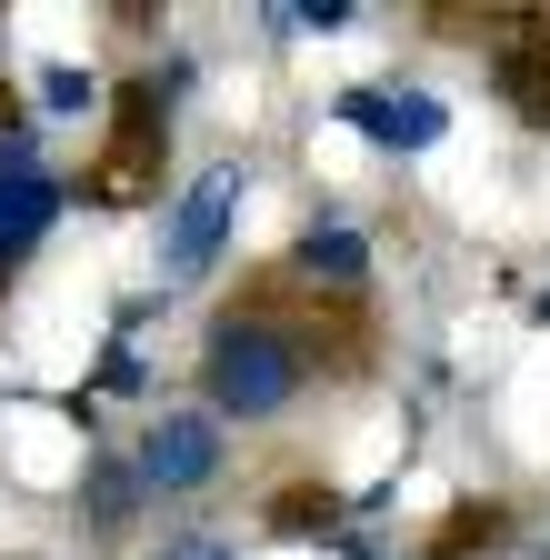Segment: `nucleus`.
Listing matches in <instances>:
<instances>
[{"label":"nucleus","instance_id":"nucleus-15","mask_svg":"<svg viewBox=\"0 0 550 560\" xmlns=\"http://www.w3.org/2000/svg\"><path fill=\"white\" fill-rule=\"evenodd\" d=\"M330 560H390V550H381V540H361V530H340V540H330Z\"/></svg>","mask_w":550,"mask_h":560},{"label":"nucleus","instance_id":"nucleus-9","mask_svg":"<svg viewBox=\"0 0 550 560\" xmlns=\"http://www.w3.org/2000/svg\"><path fill=\"white\" fill-rule=\"evenodd\" d=\"M71 521H81V540H101V550H120L130 530L151 521V490H141V470H130L120 441H101V451L81 460V480H71Z\"/></svg>","mask_w":550,"mask_h":560},{"label":"nucleus","instance_id":"nucleus-8","mask_svg":"<svg viewBox=\"0 0 550 560\" xmlns=\"http://www.w3.org/2000/svg\"><path fill=\"white\" fill-rule=\"evenodd\" d=\"M450 31L491 50V81H501L511 120L550 130V11H480V21H450Z\"/></svg>","mask_w":550,"mask_h":560},{"label":"nucleus","instance_id":"nucleus-18","mask_svg":"<svg viewBox=\"0 0 550 560\" xmlns=\"http://www.w3.org/2000/svg\"><path fill=\"white\" fill-rule=\"evenodd\" d=\"M11 560H31V550H11Z\"/></svg>","mask_w":550,"mask_h":560},{"label":"nucleus","instance_id":"nucleus-16","mask_svg":"<svg viewBox=\"0 0 550 560\" xmlns=\"http://www.w3.org/2000/svg\"><path fill=\"white\" fill-rule=\"evenodd\" d=\"M530 320H540V330H550V291H540V301H530Z\"/></svg>","mask_w":550,"mask_h":560},{"label":"nucleus","instance_id":"nucleus-11","mask_svg":"<svg viewBox=\"0 0 550 560\" xmlns=\"http://www.w3.org/2000/svg\"><path fill=\"white\" fill-rule=\"evenodd\" d=\"M501 530H511V511H501V501H460V511L441 521V540H431V560H470V550H491Z\"/></svg>","mask_w":550,"mask_h":560},{"label":"nucleus","instance_id":"nucleus-3","mask_svg":"<svg viewBox=\"0 0 550 560\" xmlns=\"http://www.w3.org/2000/svg\"><path fill=\"white\" fill-rule=\"evenodd\" d=\"M60 210H71V180L50 161V130L31 120L21 91H0V301L31 280V260L50 250Z\"/></svg>","mask_w":550,"mask_h":560},{"label":"nucleus","instance_id":"nucleus-10","mask_svg":"<svg viewBox=\"0 0 550 560\" xmlns=\"http://www.w3.org/2000/svg\"><path fill=\"white\" fill-rule=\"evenodd\" d=\"M31 81H40V101H31V120H91V110L110 101V81H101V70H91V60H40V70H31Z\"/></svg>","mask_w":550,"mask_h":560},{"label":"nucleus","instance_id":"nucleus-4","mask_svg":"<svg viewBox=\"0 0 550 560\" xmlns=\"http://www.w3.org/2000/svg\"><path fill=\"white\" fill-rule=\"evenodd\" d=\"M241 200H250V161L231 151V161H211L180 200H171V221H161V250H151V270H161V301L171 291H200L221 260H231V231H241Z\"/></svg>","mask_w":550,"mask_h":560},{"label":"nucleus","instance_id":"nucleus-14","mask_svg":"<svg viewBox=\"0 0 550 560\" xmlns=\"http://www.w3.org/2000/svg\"><path fill=\"white\" fill-rule=\"evenodd\" d=\"M361 11H351V0H301V11H291V31H351Z\"/></svg>","mask_w":550,"mask_h":560},{"label":"nucleus","instance_id":"nucleus-6","mask_svg":"<svg viewBox=\"0 0 550 560\" xmlns=\"http://www.w3.org/2000/svg\"><path fill=\"white\" fill-rule=\"evenodd\" d=\"M270 270H281L301 301H320V311H371V270L381 260H371V231L351 221V210H311Z\"/></svg>","mask_w":550,"mask_h":560},{"label":"nucleus","instance_id":"nucleus-1","mask_svg":"<svg viewBox=\"0 0 550 560\" xmlns=\"http://www.w3.org/2000/svg\"><path fill=\"white\" fill-rule=\"evenodd\" d=\"M361 361H371V311H320L281 270H260L241 301L200 320L190 390L221 431H281L320 381H351Z\"/></svg>","mask_w":550,"mask_h":560},{"label":"nucleus","instance_id":"nucleus-5","mask_svg":"<svg viewBox=\"0 0 550 560\" xmlns=\"http://www.w3.org/2000/svg\"><path fill=\"white\" fill-rule=\"evenodd\" d=\"M120 451H130V470H141L151 511H161V501H200V490H221V480H231V431H221L200 400H161Z\"/></svg>","mask_w":550,"mask_h":560},{"label":"nucleus","instance_id":"nucleus-7","mask_svg":"<svg viewBox=\"0 0 550 560\" xmlns=\"http://www.w3.org/2000/svg\"><path fill=\"white\" fill-rule=\"evenodd\" d=\"M330 120L361 130L381 161H421L450 140V101L421 91V81H351V91H330Z\"/></svg>","mask_w":550,"mask_h":560},{"label":"nucleus","instance_id":"nucleus-13","mask_svg":"<svg viewBox=\"0 0 550 560\" xmlns=\"http://www.w3.org/2000/svg\"><path fill=\"white\" fill-rule=\"evenodd\" d=\"M151 560H241V540H231V530H171Z\"/></svg>","mask_w":550,"mask_h":560},{"label":"nucleus","instance_id":"nucleus-2","mask_svg":"<svg viewBox=\"0 0 550 560\" xmlns=\"http://www.w3.org/2000/svg\"><path fill=\"white\" fill-rule=\"evenodd\" d=\"M190 81H200V60L171 40V50H151V60H130L120 81H110V130H101V161L81 171V200L91 210H141V200H161V171H171V130H180V110H190Z\"/></svg>","mask_w":550,"mask_h":560},{"label":"nucleus","instance_id":"nucleus-17","mask_svg":"<svg viewBox=\"0 0 550 560\" xmlns=\"http://www.w3.org/2000/svg\"><path fill=\"white\" fill-rule=\"evenodd\" d=\"M0 50H11V11H0Z\"/></svg>","mask_w":550,"mask_h":560},{"label":"nucleus","instance_id":"nucleus-12","mask_svg":"<svg viewBox=\"0 0 550 560\" xmlns=\"http://www.w3.org/2000/svg\"><path fill=\"white\" fill-rule=\"evenodd\" d=\"M81 390H91V400H101V390H120V400H151V390H161V371H151L130 340H110V350H101V371H91Z\"/></svg>","mask_w":550,"mask_h":560}]
</instances>
